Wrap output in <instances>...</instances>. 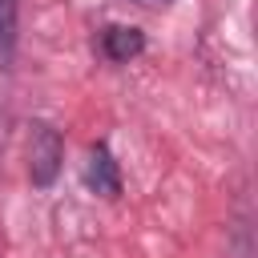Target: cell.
<instances>
[{
	"label": "cell",
	"instance_id": "obj_1",
	"mask_svg": "<svg viewBox=\"0 0 258 258\" xmlns=\"http://www.w3.org/2000/svg\"><path fill=\"white\" fill-rule=\"evenodd\" d=\"M60 157H64L60 133L52 125H36L32 129V149H28V177H32V185H52V177L60 169Z\"/></svg>",
	"mask_w": 258,
	"mask_h": 258
},
{
	"label": "cell",
	"instance_id": "obj_2",
	"mask_svg": "<svg viewBox=\"0 0 258 258\" xmlns=\"http://www.w3.org/2000/svg\"><path fill=\"white\" fill-rule=\"evenodd\" d=\"M141 48H145V36H141V28L109 24V28L101 32V52H105L109 60H117V64H125V60H133V56H141Z\"/></svg>",
	"mask_w": 258,
	"mask_h": 258
},
{
	"label": "cell",
	"instance_id": "obj_3",
	"mask_svg": "<svg viewBox=\"0 0 258 258\" xmlns=\"http://www.w3.org/2000/svg\"><path fill=\"white\" fill-rule=\"evenodd\" d=\"M89 185H93L97 194H105V198L121 194V173H117V161H113V153H109L105 145H97V149L89 153Z\"/></svg>",
	"mask_w": 258,
	"mask_h": 258
},
{
	"label": "cell",
	"instance_id": "obj_4",
	"mask_svg": "<svg viewBox=\"0 0 258 258\" xmlns=\"http://www.w3.org/2000/svg\"><path fill=\"white\" fill-rule=\"evenodd\" d=\"M16 28H20V0H0V69L16 56Z\"/></svg>",
	"mask_w": 258,
	"mask_h": 258
}]
</instances>
